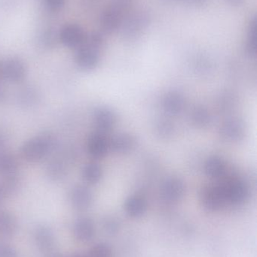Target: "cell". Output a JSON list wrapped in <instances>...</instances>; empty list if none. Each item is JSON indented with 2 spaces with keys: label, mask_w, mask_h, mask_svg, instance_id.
Here are the masks:
<instances>
[{
  "label": "cell",
  "mask_w": 257,
  "mask_h": 257,
  "mask_svg": "<svg viewBox=\"0 0 257 257\" xmlns=\"http://www.w3.org/2000/svg\"><path fill=\"white\" fill-rule=\"evenodd\" d=\"M57 146L54 133L44 131L25 141L20 148V154L27 163H38L54 152Z\"/></svg>",
  "instance_id": "1"
},
{
  "label": "cell",
  "mask_w": 257,
  "mask_h": 257,
  "mask_svg": "<svg viewBox=\"0 0 257 257\" xmlns=\"http://www.w3.org/2000/svg\"><path fill=\"white\" fill-rule=\"evenodd\" d=\"M151 21L152 18L149 12L137 11L124 18L119 31L125 40H134L147 30Z\"/></svg>",
  "instance_id": "2"
},
{
  "label": "cell",
  "mask_w": 257,
  "mask_h": 257,
  "mask_svg": "<svg viewBox=\"0 0 257 257\" xmlns=\"http://www.w3.org/2000/svg\"><path fill=\"white\" fill-rule=\"evenodd\" d=\"M200 199L204 208L208 211L221 209L227 203L223 183L205 187L201 193Z\"/></svg>",
  "instance_id": "3"
},
{
  "label": "cell",
  "mask_w": 257,
  "mask_h": 257,
  "mask_svg": "<svg viewBox=\"0 0 257 257\" xmlns=\"http://www.w3.org/2000/svg\"><path fill=\"white\" fill-rule=\"evenodd\" d=\"M101 50L84 42L81 46L76 49L75 64L81 70L86 72L94 70L99 66L101 62Z\"/></svg>",
  "instance_id": "4"
},
{
  "label": "cell",
  "mask_w": 257,
  "mask_h": 257,
  "mask_svg": "<svg viewBox=\"0 0 257 257\" xmlns=\"http://www.w3.org/2000/svg\"><path fill=\"white\" fill-rule=\"evenodd\" d=\"M226 193V202L232 205H241L247 201L250 193L248 184L241 178H229L223 183Z\"/></svg>",
  "instance_id": "5"
},
{
  "label": "cell",
  "mask_w": 257,
  "mask_h": 257,
  "mask_svg": "<svg viewBox=\"0 0 257 257\" xmlns=\"http://www.w3.org/2000/svg\"><path fill=\"white\" fill-rule=\"evenodd\" d=\"M3 80L12 84H20L27 77V66L21 59L11 57L3 63Z\"/></svg>",
  "instance_id": "6"
},
{
  "label": "cell",
  "mask_w": 257,
  "mask_h": 257,
  "mask_svg": "<svg viewBox=\"0 0 257 257\" xmlns=\"http://www.w3.org/2000/svg\"><path fill=\"white\" fill-rule=\"evenodd\" d=\"M87 35L81 26L72 24L65 25L59 33V40L69 48H77L85 42Z\"/></svg>",
  "instance_id": "7"
},
{
  "label": "cell",
  "mask_w": 257,
  "mask_h": 257,
  "mask_svg": "<svg viewBox=\"0 0 257 257\" xmlns=\"http://www.w3.org/2000/svg\"><path fill=\"white\" fill-rule=\"evenodd\" d=\"M185 190V184L181 178L168 177L161 184L160 195L166 202H177L184 197Z\"/></svg>",
  "instance_id": "8"
},
{
  "label": "cell",
  "mask_w": 257,
  "mask_h": 257,
  "mask_svg": "<svg viewBox=\"0 0 257 257\" xmlns=\"http://www.w3.org/2000/svg\"><path fill=\"white\" fill-rule=\"evenodd\" d=\"M70 164L72 163L63 154L53 157L45 166L46 176L54 182L63 181L68 176Z\"/></svg>",
  "instance_id": "9"
},
{
  "label": "cell",
  "mask_w": 257,
  "mask_h": 257,
  "mask_svg": "<svg viewBox=\"0 0 257 257\" xmlns=\"http://www.w3.org/2000/svg\"><path fill=\"white\" fill-rule=\"evenodd\" d=\"M92 120L96 131L105 134L114 127L117 123V115L109 107L98 106L94 110Z\"/></svg>",
  "instance_id": "10"
},
{
  "label": "cell",
  "mask_w": 257,
  "mask_h": 257,
  "mask_svg": "<svg viewBox=\"0 0 257 257\" xmlns=\"http://www.w3.org/2000/svg\"><path fill=\"white\" fill-rule=\"evenodd\" d=\"M71 205L77 211H84L90 208L94 201V195L88 186L77 184L69 192Z\"/></svg>",
  "instance_id": "11"
},
{
  "label": "cell",
  "mask_w": 257,
  "mask_h": 257,
  "mask_svg": "<svg viewBox=\"0 0 257 257\" xmlns=\"http://www.w3.org/2000/svg\"><path fill=\"white\" fill-rule=\"evenodd\" d=\"M87 151L92 158H104L110 151L108 138L100 132L92 133L88 138Z\"/></svg>",
  "instance_id": "12"
},
{
  "label": "cell",
  "mask_w": 257,
  "mask_h": 257,
  "mask_svg": "<svg viewBox=\"0 0 257 257\" xmlns=\"http://www.w3.org/2000/svg\"><path fill=\"white\" fill-rule=\"evenodd\" d=\"M222 139L227 142L242 140L245 135V126L242 120L237 117L227 119L222 123L219 130Z\"/></svg>",
  "instance_id": "13"
},
{
  "label": "cell",
  "mask_w": 257,
  "mask_h": 257,
  "mask_svg": "<svg viewBox=\"0 0 257 257\" xmlns=\"http://www.w3.org/2000/svg\"><path fill=\"white\" fill-rule=\"evenodd\" d=\"M124 18L123 14L110 6L104 9L101 14V29L104 33L108 34L119 31Z\"/></svg>",
  "instance_id": "14"
},
{
  "label": "cell",
  "mask_w": 257,
  "mask_h": 257,
  "mask_svg": "<svg viewBox=\"0 0 257 257\" xmlns=\"http://www.w3.org/2000/svg\"><path fill=\"white\" fill-rule=\"evenodd\" d=\"M34 241L38 249L45 254L54 250L55 236L51 228L45 225H39L36 228Z\"/></svg>",
  "instance_id": "15"
},
{
  "label": "cell",
  "mask_w": 257,
  "mask_h": 257,
  "mask_svg": "<svg viewBox=\"0 0 257 257\" xmlns=\"http://www.w3.org/2000/svg\"><path fill=\"white\" fill-rule=\"evenodd\" d=\"M110 151L115 154H129L136 147V139L129 133H119L109 139Z\"/></svg>",
  "instance_id": "16"
},
{
  "label": "cell",
  "mask_w": 257,
  "mask_h": 257,
  "mask_svg": "<svg viewBox=\"0 0 257 257\" xmlns=\"http://www.w3.org/2000/svg\"><path fill=\"white\" fill-rule=\"evenodd\" d=\"M40 100V93L33 86H24L19 89L16 94L17 104L24 109L34 108L39 105Z\"/></svg>",
  "instance_id": "17"
},
{
  "label": "cell",
  "mask_w": 257,
  "mask_h": 257,
  "mask_svg": "<svg viewBox=\"0 0 257 257\" xmlns=\"http://www.w3.org/2000/svg\"><path fill=\"white\" fill-rule=\"evenodd\" d=\"M204 172L213 179H220L226 175L228 166L226 160L219 156L208 157L204 163Z\"/></svg>",
  "instance_id": "18"
},
{
  "label": "cell",
  "mask_w": 257,
  "mask_h": 257,
  "mask_svg": "<svg viewBox=\"0 0 257 257\" xmlns=\"http://www.w3.org/2000/svg\"><path fill=\"white\" fill-rule=\"evenodd\" d=\"M186 101L184 95L178 91H170L163 97L162 106L170 115H178L184 111Z\"/></svg>",
  "instance_id": "19"
},
{
  "label": "cell",
  "mask_w": 257,
  "mask_h": 257,
  "mask_svg": "<svg viewBox=\"0 0 257 257\" xmlns=\"http://www.w3.org/2000/svg\"><path fill=\"white\" fill-rule=\"evenodd\" d=\"M73 233L75 238L81 242L91 241L95 235V226L89 217H81L75 222Z\"/></svg>",
  "instance_id": "20"
},
{
  "label": "cell",
  "mask_w": 257,
  "mask_h": 257,
  "mask_svg": "<svg viewBox=\"0 0 257 257\" xmlns=\"http://www.w3.org/2000/svg\"><path fill=\"white\" fill-rule=\"evenodd\" d=\"M147 208V202L142 196L133 195L125 200V211L128 216L134 218H138L144 215Z\"/></svg>",
  "instance_id": "21"
},
{
  "label": "cell",
  "mask_w": 257,
  "mask_h": 257,
  "mask_svg": "<svg viewBox=\"0 0 257 257\" xmlns=\"http://www.w3.org/2000/svg\"><path fill=\"white\" fill-rule=\"evenodd\" d=\"M18 160L12 152L6 149L0 151V176L18 174Z\"/></svg>",
  "instance_id": "22"
},
{
  "label": "cell",
  "mask_w": 257,
  "mask_h": 257,
  "mask_svg": "<svg viewBox=\"0 0 257 257\" xmlns=\"http://www.w3.org/2000/svg\"><path fill=\"white\" fill-rule=\"evenodd\" d=\"M104 176L102 166L96 162L86 163L81 169L83 181L88 184L94 185L98 184Z\"/></svg>",
  "instance_id": "23"
},
{
  "label": "cell",
  "mask_w": 257,
  "mask_h": 257,
  "mask_svg": "<svg viewBox=\"0 0 257 257\" xmlns=\"http://www.w3.org/2000/svg\"><path fill=\"white\" fill-rule=\"evenodd\" d=\"M190 120L196 127L206 128L212 122V116L206 107L197 105L190 113Z\"/></svg>",
  "instance_id": "24"
},
{
  "label": "cell",
  "mask_w": 257,
  "mask_h": 257,
  "mask_svg": "<svg viewBox=\"0 0 257 257\" xmlns=\"http://www.w3.org/2000/svg\"><path fill=\"white\" fill-rule=\"evenodd\" d=\"M17 222L15 217L7 211H0V237L10 238L16 232Z\"/></svg>",
  "instance_id": "25"
},
{
  "label": "cell",
  "mask_w": 257,
  "mask_h": 257,
  "mask_svg": "<svg viewBox=\"0 0 257 257\" xmlns=\"http://www.w3.org/2000/svg\"><path fill=\"white\" fill-rule=\"evenodd\" d=\"M245 51L247 55L255 57L257 52V18L253 16L249 22L247 27V39L245 42Z\"/></svg>",
  "instance_id": "26"
},
{
  "label": "cell",
  "mask_w": 257,
  "mask_h": 257,
  "mask_svg": "<svg viewBox=\"0 0 257 257\" xmlns=\"http://www.w3.org/2000/svg\"><path fill=\"white\" fill-rule=\"evenodd\" d=\"M21 183L22 181L18 173L9 176L2 177V180L0 181V184L9 196L15 194L19 190Z\"/></svg>",
  "instance_id": "27"
},
{
  "label": "cell",
  "mask_w": 257,
  "mask_h": 257,
  "mask_svg": "<svg viewBox=\"0 0 257 257\" xmlns=\"http://www.w3.org/2000/svg\"><path fill=\"white\" fill-rule=\"evenodd\" d=\"M59 40V33H54L53 30H45L39 36V44L45 49H53L57 45Z\"/></svg>",
  "instance_id": "28"
},
{
  "label": "cell",
  "mask_w": 257,
  "mask_h": 257,
  "mask_svg": "<svg viewBox=\"0 0 257 257\" xmlns=\"http://www.w3.org/2000/svg\"><path fill=\"white\" fill-rule=\"evenodd\" d=\"M89 257H113V251L110 246L104 243L95 244L90 250Z\"/></svg>",
  "instance_id": "29"
},
{
  "label": "cell",
  "mask_w": 257,
  "mask_h": 257,
  "mask_svg": "<svg viewBox=\"0 0 257 257\" xmlns=\"http://www.w3.org/2000/svg\"><path fill=\"white\" fill-rule=\"evenodd\" d=\"M85 42L101 49L105 45V36H104V33H101V32H94V33H91L89 36H87Z\"/></svg>",
  "instance_id": "30"
},
{
  "label": "cell",
  "mask_w": 257,
  "mask_h": 257,
  "mask_svg": "<svg viewBox=\"0 0 257 257\" xmlns=\"http://www.w3.org/2000/svg\"><path fill=\"white\" fill-rule=\"evenodd\" d=\"M157 132L163 137H168L174 133L173 124L167 120H160L156 126Z\"/></svg>",
  "instance_id": "31"
},
{
  "label": "cell",
  "mask_w": 257,
  "mask_h": 257,
  "mask_svg": "<svg viewBox=\"0 0 257 257\" xmlns=\"http://www.w3.org/2000/svg\"><path fill=\"white\" fill-rule=\"evenodd\" d=\"M132 3L133 0H112L110 6L125 15V12L129 10Z\"/></svg>",
  "instance_id": "32"
},
{
  "label": "cell",
  "mask_w": 257,
  "mask_h": 257,
  "mask_svg": "<svg viewBox=\"0 0 257 257\" xmlns=\"http://www.w3.org/2000/svg\"><path fill=\"white\" fill-rule=\"evenodd\" d=\"M103 227L107 233L114 234L118 231L119 224L114 218H107L103 223Z\"/></svg>",
  "instance_id": "33"
},
{
  "label": "cell",
  "mask_w": 257,
  "mask_h": 257,
  "mask_svg": "<svg viewBox=\"0 0 257 257\" xmlns=\"http://www.w3.org/2000/svg\"><path fill=\"white\" fill-rule=\"evenodd\" d=\"M0 257H18V255L15 248L11 246L0 244Z\"/></svg>",
  "instance_id": "34"
},
{
  "label": "cell",
  "mask_w": 257,
  "mask_h": 257,
  "mask_svg": "<svg viewBox=\"0 0 257 257\" xmlns=\"http://www.w3.org/2000/svg\"><path fill=\"white\" fill-rule=\"evenodd\" d=\"M45 2L48 9L53 11H57L63 7L66 0H45Z\"/></svg>",
  "instance_id": "35"
},
{
  "label": "cell",
  "mask_w": 257,
  "mask_h": 257,
  "mask_svg": "<svg viewBox=\"0 0 257 257\" xmlns=\"http://www.w3.org/2000/svg\"><path fill=\"white\" fill-rule=\"evenodd\" d=\"M9 139H8L7 134L4 130L0 128V151L6 149Z\"/></svg>",
  "instance_id": "36"
},
{
  "label": "cell",
  "mask_w": 257,
  "mask_h": 257,
  "mask_svg": "<svg viewBox=\"0 0 257 257\" xmlns=\"http://www.w3.org/2000/svg\"><path fill=\"white\" fill-rule=\"evenodd\" d=\"M208 3V0H184L183 1V3L195 6V7H202V6H205Z\"/></svg>",
  "instance_id": "37"
},
{
  "label": "cell",
  "mask_w": 257,
  "mask_h": 257,
  "mask_svg": "<svg viewBox=\"0 0 257 257\" xmlns=\"http://www.w3.org/2000/svg\"><path fill=\"white\" fill-rule=\"evenodd\" d=\"M7 98V90L3 85V81H0V105L4 103Z\"/></svg>",
  "instance_id": "38"
},
{
  "label": "cell",
  "mask_w": 257,
  "mask_h": 257,
  "mask_svg": "<svg viewBox=\"0 0 257 257\" xmlns=\"http://www.w3.org/2000/svg\"><path fill=\"white\" fill-rule=\"evenodd\" d=\"M8 196H8L7 193H6V192L5 191L4 189L0 184V204L3 203Z\"/></svg>",
  "instance_id": "39"
},
{
  "label": "cell",
  "mask_w": 257,
  "mask_h": 257,
  "mask_svg": "<svg viewBox=\"0 0 257 257\" xmlns=\"http://www.w3.org/2000/svg\"><path fill=\"white\" fill-rule=\"evenodd\" d=\"M45 257H64L61 253H58V252H55L54 250L53 251L49 252V253H45Z\"/></svg>",
  "instance_id": "40"
},
{
  "label": "cell",
  "mask_w": 257,
  "mask_h": 257,
  "mask_svg": "<svg viewBox=\"0 0 257 257\" xmlns=\"http://www.w3.org/2000/svg\"><path fill=\"white\" fill-rule=\"evenodd\" d=\"M226 1L232 6H240L244 3V0H226Z\"/></svg>",
  "instance_id": "41"
},
{
  "label": "cell",
  "mask_w": 257,
  "mask_h": 257,
  "mask_svg": "<svg viewBox=\"0 0 257 257\" xmlns=\"http://www.w3.org/2000/svg\"><path fill=\"white\" fill-rule=\"evenodd\" d=\"M163 1L168 3H183L184 0H163Z\"/></svg>",
  "instance_id": "42"
},
{
  "label": "cell",
  "mask_w": 257,
  "mask_h": 257,
  "mask_svg": "<svg viewBox=\"0 0 257 257\" xmlns=\"http://www.w3.org/2000/svg\"><path fill=\"white\" fill-rule=\"evenodd\" d=\"M3 81V63L0 62V81Z\"/></svg>",
  "instance_id": "43"
},
{
  "label": "cell",
  "mask_w": 257,
  "mask_h": 257,
  "mask_svg": "<svg viewBox=\"0 0 257 257\" xmlns=\"http://www.w3.org/2000/svg\"><path fill=\"white\" fill-rule=\"evenodd\" d=\"M70 257H89L85 256V255L82 254V253H75V254L72 255Z\"/></svg>",
  "instance_id": "44"
}]
</instances>
